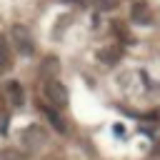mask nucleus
Here are the masks:
<instances>
[{"label":"nucleus","mask_w":160,"mask_h":160,"mask_svg":"<svg viewBox=\"0 0 160 160\" xmlns=\"http://www.w3.org/2000/svg\"><path fill=\"white\" fill-rule=\"evenodd\" d=\"M55 72H58V60L55 58H45L42 60V68H40V75L48 80V78H55Z\"/></svg>","instance_id":"1a4fd4ad"},{"label":"nucleus","mask_w":160,"mask_h":160,"mask_svg":"<svg viewBox=\"0 0 160 160\" xmlns=\"http://www.w3.org/2000/svg\"><path fill=\"white\" fill-rule=\"evenodd\" d=\"M68 22H70V15H65L62 20H58V28H55V38H58V35H60V32L68 28Z\"/></svg>","instance_id":"f8f14e48"},{"label":"nucleus","mask_w":160,"mask_h":160,"mask_svg":"<svg viewBox=\"0 0 160 160\" xmlns=\"http://www.w3.org/2000/svg\"><path fill=\"white\" fill-rule=\"evenodd\" d=\"M98 60H100V62H105V65H115V62L120 60V48L110 45V48L98 50Z\"/></svg>","instance_id":"0eeeda50"},{"label":"nucleus","mask_w":160,"mask_h":160,"mask_svg":"<svg viewBox=\"0 0 160 160\" xmlns=\"http://www.w3.org/2000/svg\"><path fill=\"white\" fill-rule=\"evenodd\" d=\"M130 18H132V22H138V25H150V22H152V15H150V10H148L145 2H135Z\"/></svg>","instance_id":"39448f33"},{"label":"nucleus","mask_w":160,"mask_h":160,"mask_svg":"<svg viewBox=\"0 0 160 160\" xmlns=\"http://www.w3.org/2000/svg\"><path fill=\"white\" fill-rule=\"evenodd\" d=\"M45 115H48V120L52 122V128L58 130V132H68V122L55 112V110H50V108H45Z\"/></svg>","instance_id":"6e6552de"},{"label":"nucleus","mask_w":160,"mask_h":160,"mask_svg":"<svg viewBox=\"0 0 160 160\" xmlns=\"http://www.w3.org/2000/svg\"><path fill=\"white\" fill-rule=\"evenodd\" d=\"M5 98H8V105L10 108H22L25 105V90L18 80H8L5 82Z\"/></svg>","instance_id":"20e7f679"},{"label":"nucleus","mask_w":160,"mask_h":160,"mask_svg":"<svg viewBox=\"0 0 160 160\" xmlns=\"http://www.w3.org/2000/svg\"><path fill=\"white\" fill-rule=\"evenodd\" d=\"M12 68V52H10V45L5 40V35L0 32V72H8Z\"/></svg>","instance_id":"423d86ee"},{"label":"nucleus","mask_w":160,"mask_h":160,"mask_svg":"<svg viewBox=\"0 0 160 160\" xmlns=\"http://www.w3.org/2000/svg\"><path fill=\"white\" fill-rule=\"evenodd\" d=\"M92 5H95L98 10H112V8L118 5V0H92Z\"/></svg>","instance_id":"9b49d317"},{"label":"nucleus","mask_w":160,"mask_h":160,"mask_svg":"<svg viewBox=\"0 0 160 160\" xmlns=\"http://www.w3.org/2000/svg\"><path fill=\"white\" fill-rule=\"evenodd\" d=\"M12 42H15L20 55H32L35 52V42H32V38H30L25 25H15L12 28Z\"/></svg>","instance_id":"7ed1b4c3"},{"label":"nucleus","mask_w":160,"mask_h":160,"mask_svg":"<svg viewBox=\"0 0 160 160\" xmlns=\"http://www.w3.org/2000/svg\"><path fill=\"white\" fill-rule=\"evenodd\" d=\"M42 90H45V98H48V100H50L58 110L68 108L70 95H68V88H65L58 78H48V80H45V85H42Z\"/></svg>","instance_id":"f03ea898"},{"label":"nucleus","mask_w":160,"mask_h":160,"mask_svg":"<svg viewBox=\"0 0 160 160\" xmlns=\"http://www.w3.org/2000/svg\"><path fill=\"white\" fill-rule=\"evenodd\" d=\"M158 150H160V148H158Z\"/></svg>","instance_id":"ddd939ff"},{"label":"nucleus","mask_w":160,"mask_h":160,"mask_svg":"<svg viewBox=\"0 0 160 160\" xmlns=\"http://www.w3.org/2000/svg\"><path fill=\"white\" fill-rule=\"evenodd\" d=\"M0 160H28V155L20 148H2L0 150Z\"/></svg>","instance_id":"9d476101"},{"label":"nucleus","mask_w":160,"mask_h":160,"mask_svg":"<svg viewBox=\"0 0 160 160\" xmlns=\"http://www.w3.org/2000/svg\"><path fill=\"white\" fill-rule=\"evenodd\" d=\"M18 140H20V145L22 148H28V150H40V148H45L48 145V140H50V135H48V130L42 128V125H28L20 135H18Z\"/></svg>","instance_id":"f257e3e1"}]
</instances>
